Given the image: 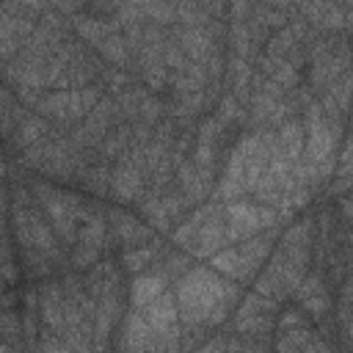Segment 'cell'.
<instances>
[{"mask_svg":"<svg viewBox=\"0 0 353 353\" xmlns=\"http://www.w3.org/2000/svg\"><path fill=\"white\" fill-rule=\"evenodd\" d=\"M176 312L185 325L215 328L237 301V287L210 268H188L176 281Z\"/></svg>","mask_w":353,"mask_h":353,"instance_id":"1","label":"cell"},{"mask_svg":"<svg viewBox=\"0 0 353 353\" xmlns=\"http://www.w3.org/2000/svg\"><path fill=\"white\" fill-rule=\"evenodd\" d=\"M30 193L36 196V201L41 204L55 237L69 248L74 245V237H77V223L85 221L91 215V210L83 207V201L74 196V193H63V190H55L52 185H44V182H36L30 188Z\"/></svg>","mask_w":353,"mask_h":353,"instance_id":"2","label":"cell"},{"mask_svg":"<svg viewBox=\"0 0 353 353\" xmlns=\"http://www.w3.org/2000/svg\"><path fill=\"white\" fill-rule=\"evenodd\" d=\"M223 215H226V243H237V240H245L256 232H265V229H273L279 223V212L276 207H268V204H259V201H240V199H232L226 201L223 207Z\"/></svg>","mask_w":353,"mask_h":353,"instance_id":"3","label":"cell"},{"mask_svg":"<svg viewBox=\"0 0 353 353\" xmlns=\"http://www.w3.org/2000/svg\"><path fill=\"white\" fill-rule=\"evenodd\" d=\"M105 243H108V223H105V218H102L99 212L91 210V215H88V218L83 221V226L77 229L74 251H72V265L80 268V270L91 268V265L99 259V254L108 248Z\"/></svg>","mask_w":353,"mask_h":353,"instance_id":"4","label":"cell"},{"mask_svg":"<svg viewBox=\"0 0 353 353\" xmlns=\"http://www.w3.org/2000/svg\"><path fill=\"white\" fill-rule=\"evenodd\" d=\"M223 212V210H221ZM221 212L207 218L204 223H199V232H196V240H193V248H190V256H212L223 243H226V223L221 221Z\"/></svg>","mask_w":353,"mask_h":353,"instance_id":"5","label":"cell"},{"mask_svg":"<svg viewBox=\"0 0 353 353\" xmlns=\"http://www.w3.org/2000/svg\"><path fill=\"white\" fill-rule=\"evenodd\" d=\"M138 312L143 314V320H146L154 331H168V328H174V325H176V320H179L176 298H174L168 290H163L154 301H149V303H146V306H141Z\"/></svg>","mask_w":353,"mask_h":353,"instance_id":"6","label":"cell"},{"mask_svg":"<svg viewBox=\"0 0 353 353\" xmlns=\"http://www.w3.org/2000/svg\"><path fill=\"white\" fill-rule=\"evenodd\" d=\"M110 226L116 232V240L124 243V248H132V245H141V243H149L152 240V229L143 226L141 221H135L132 215L121 212V210H110Z\"/></svg>","mask_w":353,"mask_h":353,"instance_id":"7","label":"cell"},{"mask_svg":"<svg viewBox=\"0 0 353 353\" xmlns=\"http://www.w3.org/2000/svg\"><path fill=\"white\" fill-rule=\"evenodd\" d=\"M121 347H130V350H154V328L143 320V314L138 309L130 312L127 320H124Z\"/></svg>","mask_w":353,"mask_h":353,"instance_id":"8","label":"cell"},{"mask_svg":"<svg viewBox=\"0 0 353 353\" xmlns=\"http://www.w3.org/2000/svg\"><path fill=\"white\" fill-rule=\"evenodd\" d=\"M176 41H179V47H182L188 61L204 63L212 55V36L204 28H182L176 33Z\"/></svg>","mask_w":353,"mask_h":353,"instance_id":"9","label":"cell"},{"mask_svg":"<svg viewBox=\"0 0 353 353\" xmlns=\"http://www.w3.org/2000/svg\"><path fill=\"white\" fill-rule=\"evenodd\" d=\"M163 290H165V276H163V273H143V276H138V279L132 281V287H130L132 309L146 306V303L154 301Z\"/></svg>","mask_w":353,"mask_h":353,"instance_id":"10","label":"cell"},{"mask_svg":"<svg viewBox=\"0 0 353 353\" xmlns=\"http://www.w3.org/2000/svg\"><path fill=\"white\" fill-rule=\"evenodd\" d=\"M94 47H97V52H99L108 63H113V66H127L130 58H132L127 41H124V36H121V30H110V33L102 36Z\"/></svg>","mask_w":353,"mask_h":353,"instance_id":"11","label":"cell"},{"mask_svg":"<svg viewBox=\"0 0 353 353\" xmlns=\"http://www.w3.org/2000/svg\"><path fill=\"white\" fill-rule=\"evenodd\" d=\"M160 254H163L160 243H157V240H149V243H141V245L127 248L124 256H121V262H124V268H127L130 273H141V270H146L149 265H154V259H157Z\"/></svg>","mask_w":353,"mask_h":353,"instance_id":"12","label":"cell"},{"mask_svg":"<svg viewBox=\"0 0 353 353\" xmlns=\"http://www.w3.org/2000/svg\"><path fill=\"white\" fill-rule=\"evenodd\" d=\"M210 262H212V270H218L221 276L234 279V281H248V273L243 268V259H240L237 248H218L210 256Z\"/></svg>","mask_w":353,"mask_h":353,"instance_id":"13","label":"cell"},{"mask_svg":"<svg viewBox=\"0 0 353 353\" xmlns=\"http://www.w3.org/2000/svg\"><path fill=\"white\" fill-rule=\"evenodd\" d=\"M44 119L55 121V124H66V116H69V91L66 88H58L47 97H41L36 105H33Z\"/></svg>","mask_w":353,"mask_h":353,"instance_id":"14","label":"cell"},{"mask_svg":"<svg viewBox=\"0 0 353 353\" xmlns=\"http://www.w3.org/2000/svg\"><path fill=\"white\" fill-rule=\"evenodd\" d=\"M44 132H47L44 119H39V116H25V119L14 127V132H11V143H14V149L22 152V149H28L30 143L41 141Z\"/></svg>","mask_w":353,"mask_h":353,"instance_id":"15","label":"cell"},{"mask_svg":"<svg viewBox=\"0 0 353 353\" xmlns=\"http://www.w3.org/2000/svg\"><path fill=\"white\" fill-rule=\"evenodd\" d=\"M130 130H132V127H116L113 132L108 130L105 138L99 141L102 154H105V157H119V154L124 152V146H130Z\"/></svg>","mask_w":353,"mask_h":353,"instance_id":"16","label":"cell"},{"mask_svg":"<svg viewBox=\"0 0 353 353\" xmlns=\"http://www.w3.org/2000/svg\"><path fill=\"white\" fill-rule=\"evenodd\" d=\"M83 176V185H85V190H91V193H108L110 190V171H108V165H94V168H85V171H80Z\"/></svg>","mask_w":353,"mask_h":353,"instance_id":"17","label":"cell"},{"mask_svg":"<svg viewBox=\"0 0 353 353\" xmlns=\"http://www.w3.org/2000/svg\"><path fill=\"white\" fill-rule=\"evenodd\" d=\"M298 47V39L290 33V28H281L270 41H268V55L270 58H287Z\"/></svg>","mask_w":353,"mask_h":353,"instance_id":"18","label":"cell"},{"mask_svg":"<svg viewBox=\"0 0 353 353\" xmlns=\"http://www.w3.org/2000/svg\"><path fill=\"white\" fill-rule=\"evenodd\" d=\"M301 306H303V312H306L312 320H323V317L328 314V309H331V298H328V292L306 295V298H301Z\"/></svg>","mask_w":353,"mask_h":353,"instance_id":"19","label":"cell"},{"mask_svg":"<svg viewBox=\"0 0 353 353\" xmlns=\"http://www.w3.org/2000/svg\"><path fill=\"white\" fill-rule=\"evenodd\" d=\"M160 119H163V102L146 94V97L141 99V105H138V121H143V124L154 127Z\"/></svg>","mask_w":353,"mask_h":353,"instance_id":"20","label":"cell"},{"mask_svg":"<svg viewBox=\"0 0 353 353\" xmlns=\"http://www.w3.org/2000/svg\"><path fill=\"white\" fill-rule=\"evenodd\" d=\"M160 207H163V212H165V215H168V221H171V218H176V215H182V212H185L188 201H185L182 190H171V193L160 196Z\"/></svg>","mask_w":353,"mask_h":353,"instance_id":"21","label":"cell"},{"mask_svg":"<svg viewBox=\"0 0 353 353\" xmlns=\"http://www.w3.org/2000/svg\"><path fill=\"white\" fill-rule=\"evenodd\" d=\"M276 331H290V328H301V325H309V320H306V312L303 309H284L281 314H279V320H276Z\"/></svg>","mask_w":353,"mask_h":353,"instance_id":"22","label":"cell"},{"mask_svg":"<svg viewBox=\"0 0 353 353\" xmlns=\"http://www.w3.org/2000/svg\"><path fill=\"white\" fill-rule=\"evenodd\" d=\"M218 110H221V113H218V119H221V121H237V119H243V108L237 105V97H234V94L223 97Z\"/></svg>","mask_w":353,"mask_h":353,"instance_id":"23","label":"cell"},{"mask_svg":"<svg viewBox=\"0 0 353 353\" xmlns=\"http://www.w3.org/2000/svg\"><path fill=\"white\" fill-rule=\"evenodd\" d=\"M188 262H190V254L168 256V259H165V270H168V273H185V270H188Z\"/></svg>","mask_w":353,"mask_h":353,"instance_id":"24","label":"cell"},{"mask_svg":"<svg viewBox=\"0 0 353 353\" xmlns=\"http://www.w3.org/2000/svg\"><path fill=\"white\" fill-rule=\"evenodd\" d=\"M105 80H108V85H110L113 91H121L124 85H130V77H127L124 72H113V69L105 72Z\"/></svg>","mask_w":353,"mask_h":353,"instance_id":"25","label":"cell"},{"mask_svg":"<svg viewBox=\"0 0 353 353\" xmlns=\"http://www.w3.org/2000/svg\"><path fill=\"white\" fill-rule=\"evenodd\" d=\"M50 3H52L55 11H61V14H74L77 8H83L80 0H50Z\"/></svg>","mask_w":353,"mask_h":353,"instance_id":"26","label":"cell"},{"mask_svg":"<svg viewBox=\"0 0 353 353\" xmlns=\"http://www.w3.org/2000/svg\"><path fill=\"white\" fill-rule=\"evenodd\" d=\"M19 6H22V8H28L30 14H39V11H44V8H47V0H19Z\"/></svg>","mask_w":353,"mask_h":353,"instance_id":"27","label":"cell"},{"mask_svg":"<svg viewBox=\"0 0 353 353\" xmlns=\"http://www.w3.org/2000/svg\"><path fill=\"white\" fill-rule=\"evenodd\" d=\"M14 303H17V292H6V295H0V309H14Z\"/></svg>","mask_w":353,"mask_h":353,"instance_id":"28","label":"cell"},{"mask_svg":"<svg viewBox=\"0 0 353 353\" xmlns=\"http://www.w3.org/2000/svg\"><path fill=\"white\" fill-rule=\"evenodd\" d=\"M3 176H6V163L0 160V179H3Z\"/></svg>","mask_w":353,"mask_h":353,"instance_id":"29","label":"cell"}]
</instances>
